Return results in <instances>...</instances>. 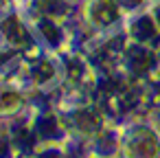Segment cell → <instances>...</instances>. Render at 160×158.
Returning <instances> with one entry per match:
<instances>
[{
  "label": "cell",
  "mask_w": 160,
  "mask_h": 158,
  "mask_svg": "<svg viewBox=\"0 0 160 158\" xmlns=\"http://www.w3.org/2000/svg\"><path fill=\"white\" fill-rule=\"evenodd\" d=\"M42 158H59V156H57V154H53V151H48V154H44Z\"/></svg>",
  "instance_id": "cell-6"
},
{
  "label": "cell",
  "mask_w": 160,
  "mask_h": 158,
  "mask_svg": "<svg viewBox=\"0 0 160 158\" xmlns=\"http://www.w3.org/2000/svg\"><path fill=\"white\" fill-rule=\"evenodd\" d=\"M35 75H38V79H48L51 75H53V68L46 64V62H42L40 66H38V70H35Z\"/></svg>",
  "instance_id": "cell-4"
},
{
  "label": "cell",
  "mask_w": 160,
  "mask_h": 158,
  "mask_svg": "<svg viewBox=\"0 0 160 158\" xmlns=\"http://www.w3.org/2000/svg\"><path fill=\"white\" fill-rule=\"evenodd\" d=\"M2 29H5V33H7V38L11 40V42H16V44H20V40L27 44V33H24V29L18 24V20L16 18H9L5 24H2Z\"/></svg>",
  "instance_id": "cell-1"
},
{
  "label": "cell",
  "mask_w": 160,
  "mask_h": 158,
  "mask_svg": "<svg viewBox=\"0 0 160 158\" xmlns=\"http://www.w3.org/2000/svg\"><path fill=\"white\" fill-rule=\"evenodd\" d=\"M16 101H18V97H16L13 92H9L7 97H2V108H9V105H13Z\"/></svg>",
  "instance_id": "cell-5"
},
{
  "label": "cell",
  "mask_w": 160,
  "mask_h": 158,
  "mask_svg": "<svg viewBox=\"0 0 160 158\" xmlns=\"http://www.w3.org/2000/svg\"><path fill=\"white\" fill-rule=\"evenodd\" d=\"M40 130H42L44 136H57V134H59V132H57V123H55L53 116H44V119L40 121Z\"/></svg>",
  "instance_id": "cell-2"
},
{
  "label": "cell",
  "mask_w": 160,
  "mask_h": 158,
  "mask_svg": "<svg viewBox=\"0 0 160 158\" xmlns=\"http://www.w3.org/2000/svg\"><path fill=\"white\" fill-rule=\"evenodd\" d=\"M42 33L48 38L51 44H57V40H59V31L55 29V24H51V22H42Z\"/></svg>",
  "instance_id": "cell-3"
}]
</instances>
